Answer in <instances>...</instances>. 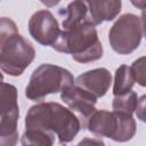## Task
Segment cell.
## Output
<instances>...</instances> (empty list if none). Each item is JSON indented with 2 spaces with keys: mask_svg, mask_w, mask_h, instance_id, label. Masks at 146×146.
<instances>
[{
  "mask_svg": "<svg viewBox=\"0 0 146 146\" xmlns=\"http://www.w3.org/2000/svg\"><path fill=\"white\" fill-rule=\"evenodd\" d=\"M81 128V121L72 110L54 102L33 105L25 116V130L40 129L52 132L64 146L76 137Z\"/></svg>",
  "mask_w": 146,
  "mask_h": 146,
  "instance_id": "cell-1",
  "label": "cell"
},
{
  "mask_svg": "<svg viewBox=\"0 0 146 146\" xmlns=\"http://www.w3.org/2000/svg\"><path fill=\"white\" fill-rule=\"evenodd\" d=\"M35 57V49L17 30L15 22L1 17L0 68L10 76H19Z\"/></svg>",
  "mask_w": 146,
  "mask_h": 146,
  "instance_id": "cell-2",
  "label": "cell"
},
{
  "mask_svg": "<svg viewBox=\"0 0 146 146\" xmlns=\"http://www.w3.org/2000/svg\"><path fill=\"white\" fill-rule=\"evenodd\" d=\"M52 48L56 51L70 54L75 62L82 64L98 60L103 56V46L97 30L90 22L63 30Z\"/></svg>",
  "mask_w": 146,
  "mask_h": 146,
  "instance_id": "cell-3",
  "label": "cell"
},
{
  "mask_svg": "<svg viewBox=\"0 0 146 146\" xmlns=\"http://www.w3.org/2000/svg\"><path fill=\"white\" fill-rule=\"evenodd\" d=\"M74 84L75 80L68 70L52 64H42L31 74L25 96L30 100L38 102L50 94L63 92Z\"/></svg>",
  "mask_w": 146,
  "mask_h": 146,
  "instance_id": "cell-4",
  "label": "cell"
},
{
  "mask_svg": "<svg viewBox=\"0 0 146 146\" xmlns=\"http://www.w3.org/2000/svg\"><path fill=\"white\" fill-rule=\"evenodd\" d=\"M141 36V19L130 13L120 16L108 32L110 46L120 55H128L135 51L140 44Z\"/></svg>",
  "mask_w": 146,
  "mask_h": 146,
  "instance_id": "cell-5",
  "label": "cell"
},
{
  "mask_svg": "<svg viewBox=\"0 0 146 146\" xmlns=\"http://www.w3.org/2000/svg\"><path fill=\"white\" fill-rule=\"evenodd\" d=\"M0 103V146H16L18 141L17 122L19 117V107L17 103V89L15 86L1 82Z\"/></svg>",
  "mask_w": 146,
  "mask_h": 146,
  "instance_id": "cell-6",
  "label": "cell"
},
{
  "mask_svg": "<svg viewBox=\"0 0 146 146\" xmlns=\"http://www.w3.org/2000/svg\"><path fill=\"white\" fill-rule=\"evenodd\" d=\"M29 32L31 36L42 46H54L60 35L57 19L47 9L35 11L29 21Z\"/></svg>",
  "mask_w": 146,
  "mask_h": 146,
  "instance_id": "cell-7",
  "label": "cell"
},
{
  "mask_svg": "<svg viewBox=\"0 0 146 146\" xmlns=\"http://www.w3.org/2000/svg\"><path fill=\"white\" fill-rule=\"evenodd\" d=\"M60 99L70 107V110L74 111L79 115L82 128H86L87 121L97 111L95 107L97 98L75 84L64 90L60 94Z\"/></svg>",
  "mask_w": 146,
  "mask_h": 146,
  "instance_id": "cell-8",
  "label": "cell"
},
{
  "mask_svg": "<svg viewBox=\"0 0 146 146\" xmlns=\"http://www.w3.org/2000/svg\"><path fill=\"white\" fill-rule=\"evenodd\" d=\"M112 83V75L105 67H98L80 74L75 79V86L100 98L106 95Z\"/></svg>",
  "mask_w": 146,
  "mask_h": 146,
  "instance_id": "cell-9",
  "label": "cell"
},
{
  "mask_svg": "<svg viewBox=\"0 0 146 146\" xmlns=\"http://www.w3.org/2000/svg\"><path fill=\"white\" fill-rule=\"evenodd\" d=\"M86 128L98 137H106L113 140L117 129V116L115 112L97 110L87 121Z\"/></svg>",
  "mask_w": 146,
  "mask_h": 146,
  "instance_id": "cell-10",
  "label": "cell"
},
{
  "mask_svg": "<svg viewBox=\"0 0 146 146\" xmlns=\"http://www.w3.org/2000/svg\"><path fill=\"white\" fill-rule=\"evenodd\" d=\"M89 9V21L91 24L99 25L103 22L113 21L121 11L122 2L120 0L87 1Z\"/></svg>",
  "mask_w": 146,
  "mask_h": 146,
  "instance_id": "cell-11",
  "label": "cell"
},
{
  "mask_svg": "<svg viewBox=\"0 0 146 146\" xmlns=\"http://www.w3.org/2000/svg\"><path fill=\"white\" fill-rule=\"evenodd\" d=\"M59 14L63 16L62 25L64 30H70L84 22H90L87 1L76 0L70 2L65 9H62L59 11Z\"/></svg>",
  "mask_w": 146,
  "mask_h": 146,
  "instance_id": "cell-12",
  "label": "cell"
},
{
  "mask_svg": "<svg viewBox=\"0 0 146 146\" xmlns=\"http://www.w3.org/2000/svg\"><path fill=\"white\" fill-rule=\"evenodd\" d=\"M115 114L117 116V129L113 140L119 143L129 141L136 133V121L131 114L122 112H115Z\"/></svg>",
  "mask_w": 146,
  "mask_h": 146,
  "instance_id": "cell-13",
  "label": "cell"
},
{
  "mask_svg": "<svg viewBox=\"0 0 146 146\" xmlns=\"http://www.w3.org/2000/svg\"><path fill=\"white\" fill-rule=\"evenodd\" d=\"M135 78L131 67L128 65H121L116 68L113 82V95L119 96L130 91L135 84Z\"/></svg>",
  "mask_w": 146,
  "mask_h": 146,
  "instance_id": "cell-14",
  "label": "cell"
},
{
  "mask_svg": "<svg viewBox=\"0 0 146 146\" xmlns=\"http://www.w3.org/2000/svg\"><path fill=\"white\" fill-rule=\"evenodd\" d=\"M55 135L40 129H27L21 137L22 146H52Z\"/></svg>",
  "mask_w": 146,
  "mask_h": 146,
  "instance_id": "cell-15",
  "label": "cell"
},
{
  "mask_svg": "<svg viewBox=\"0 0 146 146\" xmlns=\"http://www.w3.org/2000/svg\"><path fill=\"white\" fill-rule=\"evenodd\" d=\"M138 96L135 91L130 90L125 94L114 96L112 107L114 112H122V113H128L131 114L136 112L137 105H138Z\"/></svg>",
  "mask_w": 146,
  "mask_h": 146,
  "instance_id": "cell-16",
  "label": "cell"
},
{
  "mask_svg": "<svg viewBox=\"0 0 146 146\" xmlns=\"http://www.w3.org/2000/svg\"><path fill=\"white\" fill-rule=\"evenodd\" d=\"M131 71L135 78V81L141 86L146 87V56L139 57L131 64Z\"/></svg>",
  "mask_w": 146,
  "mask_h": 146,
  "instance_id": "cell-17",
  "label": "cell"
},
{
  "mask_svg": "<svg viewBox=\"0 0 146 146\" xmlns=\"http://www.w3.org/2000/svg\"><path fill=\"white\" fill-rule=\"evenodd\" d=\"M136 115L137 119L146 123V95H143L138 99V105L136 108Z\"/></svg>",
  "mask_w": 146,
  "mask_h": 146,
  "instance_id": "cell-18",
  "label": "cell"
},
{
  "mask_svg": "<svg viewBox=\"0 0 146 146\" xmlns=\"http://www.w3.org/2000/svg\"><path fill=\"white\" fill-rule=\"evenodd\" d=\"M76 146H106L102 139L98 138H83L78 143Z\"/></svg>",
  "mask_w": 146,
  "mask_h": 146,
  "instance_id": "cell-19",
  "label": "cell"
},
{
  "mask_svg": "<svg viewBox=\"0 0 146 146\" xmlns=\"http://www.w3.org/2000/svg\"><path fill=\"white\" fill-rule=\"evenodd\" d=\"M140 19H141V26H143V34L146 38V9L141 10V17H140Z\"/></svg>",
  "mask_w": 146,
  "mask_h": 146,
  "instance_id": "cell-20",
  "label": "cell"
},
{
  "mask_svg": "<svg viewBox=\"0 0 146 146\" xmlns=\"http://www.w3.org/2000/svg\"><path fill=\"white\" fill-rule=\"evenodd\" d=\"M131 3H132L135 7L141 9V10L146 9V1H131Z\"/></svg>",
  "mask_w": 146,
  "mask_h": 146,
  "instance_id": "cell-21",
  "label": "cell"
}]
</instances>
